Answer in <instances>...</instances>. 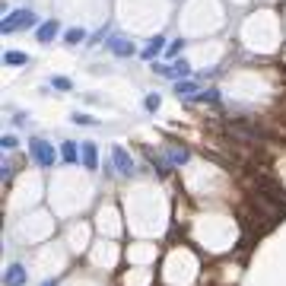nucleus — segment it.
I'll list each match as a JSON object with an SVG mask.
<instances>
[{
    "label": "nucleus",
    "mask_w": 286,
    "mask_h": 286,
    "mask_svg": "<svg viewBox=\"0 0 286 286\" xmlns=\"http://www.w3.org/2000/svg\"><path fill=\"white\" fill-rule=\"evenodd\" d=\"M35 22H39V19H35L32 10H13L10 16H4V22H0V32L10 35V32H19V29H32Z\"/></svg>",
    "instance_id": "nucleus-1"
},
{
    "label": "nucleus",
    "mask_w": 286,
    "mask_h": 286,
    "mask_svg": "<svg viewBox=\"0 0 286 286\" xmlns=\"http://www.w3.org/2000/svg\"><path fill=\"white\" fill-rule=\"evenodd\" d=\"M29 153H32V159L39 162L42 169H51L54 159H57V156H54V147H51V143H45V140H39V137L29 140Z\"/></svg>",
    "instance_id": "nucleus-2"
},
{
    "label": "nucleus",
    "mask_w": 286,
    "mask_h": 286,
    "mask_svg": "<svg viewBox=\"0 0 286 286\" xmlns=\"http://www.w3.org/2000/svg\"><path fill=\"white\" fill-rule=\"evenodd\" d=\"M153 70H156L159 77H169V80H188L191 77V64L185 61H175V64H169V67H162V64H153Z\"/></svg>",
    "instance_id": "nucleus-3"
},
{
    "label": "nucleus",
    "mask_w": 286,
    "mask_h": 286,
    "mask_svg": "<svg viewBox=\"0 0 286 286\" xmlns=\"http://www.w3.org/2000/svg\"><path fill=\"white\" fill-rule=\"evenodd\" d=\"M112 162H115V169L121 172V175H130V172H134V159H130V153H127L124 147H118V143L112 147Z\"/></svg>",
    "instance_id": "nucleus-4"
},
{
    "label": "nucleus",
    "mask_w": 286,
    "mask_h": 286,
    "mask_svg": "<svg viewBox=\"0 0 286 286\" xmlns=\"http://www.w3.org/2000/svg\"><path fill=\"white\" fill-rule=\"evenodd\" d=\"M80 159H83V165H86L89 172L99 169V150H95V143H92V140H86V143L80 147Z\"/></svg>",
    "instance_id": "nucleus-5"
},
{
    "label": "nucleus",
    "mask_w": 286,
    "mask_h": 286,
    "mask_svg": "<svg viewBox=\"0 0 286 286\" xmlns=\"http://www.w3.org/2000/svg\"><path fill=\"white\" fill-rule=\"evenodd\" d=\"M109 51L118 54V57H130V54H134V45H130L124 35H112V39H109Z\"/></svg>",
    "instance_id": "nucleus-6"
},
{
    "label": "nucleus",
    "mask_w": 286,
    "mask_h": 286,
    "mask_svg": "<svg viewBox=\"0 0 286 286\" xmlns=\"http://www.w3.org/2000/svg\"><path fill=\"white\" fill-rule=\"evenodd\" d=\"M57 35V19H45L42 26H39V32H35V39H39L42 45H48Z\"/></svg>",
    "instance_id": "nucleus-7"
},
{
    "label": "nucleus",
    "mask_w": 286,
    "mask_h": 286,
    "mask_svg": "<svg viewBox=\"0 0 286 286\" xmlns=\"http://www.w3.org/2000/svg\"><path fill=\"white\" fill-rule=\"evenodd\" d=\"M165 48H169V45H165V39H162V35H156V39H150V45L143 48V57H147V61H153V57H159Z\"/></svg>",
    "instance_id": "nucleus-8"
},
{
    "label": "nucleus",
    "mask_w": 286,
    "mask_h": 286,
    "mask_svg": "<svg viewBox=\"0 0 286 286\" xmlns=\"http://www.w3.org/2000/svg\"><path fill=\"white\" fill-rule=\"evenodd\" d=\"M4 283H7V286H22V283H26V270H22L19 264L7 267V273H4Z\"/></svg>",
    "instance_id": "nucleus-9"
},
{
    "label": "nucleus",
    "mask_w": 286,
    "mask_h": 286,
    "mask_svg": "<svg viewBox=\"0 0 286 286\" xmlns=\"http://www.w3.org/2000/svg\"><path fill=\"white\" fill-rule=\"evenodd\" d=\"M61 159H64V162H77V159H80L77 143H70V140H64V143H61Z\"/></svg>",
    "instance_id": "nucleus-10"
},
{
    "label": "nucleus",
    "mask_w": 286,
    "mask_h": 286,
    "mask_svg": "<svg viewBox=\"0 0 286 286\" xmlns=\"http://www.w3.org/2000/svg\"><path fill=\"white\" fill-rule=\"evenodd\" d=\"M4 64L22 67V64H29V54H22V51H7V54H4Z\"/></svg>",
    "instance_id": "nucleus-11"
},
{
    "label": "nucleus",
    "mask_w": 286,
    "mask_h": 286,
    "mask_svg": "<svg viewBox=\"0 0 286 286\" xmlns=\"http://www.w3.org/2000/svg\"><path fill=\"white\" fill-rule=\"evenodd\" d=\"M175 92H178V95H185V99H194V92H197V83H191V80H178Z\"/></svg>",
    "instance_id": "nucleus-12"
},
{
    "label": "nucleus",
    "mask_w": 286,
    "mask_h": 286,
    "mask_svg": "<svg viewBox=\"0 0 286 286\" xmlns=\"http://www.w3.org/2000/svg\"><path fill=\"white\" fill-rule=\"evenodd\" d=\"M169 162H172V165L188 162V150H185V147H169Z\"/></svg>",
    "instance_id": "nucleus-13"
},
{
    "label": "nucleus",
    "mask_w": 286,
    "mask_h": 286,
    "mask_svg": "<svg viewBox=\"0 0 286 286\" xmlns=\"http://www.w3.org/2000/svg\"><path fill=\"white\" fill-rule=\"evenodd\" d=\"M64 42L67 45H80V42H86V32H83V29H67L64 32Z\"/></svg>",
    "instance_id": "nucleus-14"
},
{
    "label": "nucleus",
    "mask_w": 286,
    "mask_h": 286,
    "mask_svg": "<svg viewBox=\"0 0 286 286\" xmlns=\"http://www.w3.org/2000/svg\"><path fill=\"white\" fill-rule=\"evenodd\" d=\"M51 86H54V89H61V92H70V89H74V83H70L67 77H54V80H51Z\"/></svg>",
    "instance_id": "nucleus-15"
},
{
    "label": "nucleus",
    "mask_w": 286,
    "mask_h": 286,
    "mask_svg": "<svg viewBox=\"0 0 286 286\" xmlns=\"http://www.w3.org/2000/svg\"><path fill=\"white\" fill-rule=\"evenodd\" d=\"M194 99H197V102H217V99H220V92H217V89H207V92L194 95Z\"/></svg>",
    "instance_id": "nucleus-16"
},
{
    "label": "nucleus",
    "mask_w": 286,
    "mask_h": 286,
    "mask_svg": "<svg viewBox=\"0 0 286 286\" xmlns=\"http://www.w3.org/2000/svg\"><path fill=\"white\" fill-rule=\"evenodd\" d=\"M143 105H147V109H150V112H156V109H159V105H162V99H159V95H156V92H153V95H147V102H143Z\"/></svg>",
    "instance_id": "nucleus-17"
},
{
    "label": "nucleus",
    "mask_w": 286,
    "mask_h": 286,
    "mask_svg": "<svg viewBox=\"0 0 286 286\" xmlns=\"http://www.w3.org/2000/svg\"><path fill=\"white\" fill-rule=\"evenodd\" d=\"M182 48H185V42L178 39V42H172L169 48H165V54H169V57H175V54H182Z\"/></svg>",
    "instance_id": "nucleus-18"
},
{
    "label": "nucleus",
    "mask_w": 286,
    "mask_h": 286,
    "mask_svg": "<svg viewBox=\"0 0 286 286\" xmlns=\"http://www.w3.org/2000/svg\"><path fill=\"white\" fill-rule=\"evenodd\" d=\"M74 124H95V118H92V115H83V112H77V115H74Z\"/></svg>",
    "instance_id": "nucleus-19"
},
{
    "label": "nucleus",
    "mask_w": 286,
    "mask_h": 286,
    "mask_svg": "<svg viewBox=\"0 0 286 286\" xmlns=\"http://www.w3.org/2000/svg\"><path fill=\"white\" fill-rule=\"evenodd\" d=\"M10 175H13V162H4V165H0V178L10 182Z\"/></svg>",
    "instance_id": "nucleus-20"
},
{
    "label": "nucleus",
    "mask_w": 286,
    "mask_h": 286,
    "mask_svg": "<svg viewBox=\"0 0 286 286\" xmlns=\"http://www.w3.org/2000/svg\"><path fill=\"white\" fill-rule=\"evenodd\" d=\"M0 147H4V150H16V137H13V134H7L4 140H0Z\"/></svg>",
    "instance_id": "nucleus-21"
},
{
    "label": "nucleus",
    "mask_w": 286,
    "mask_h": 286,
    "mask_svg": "<svg viewBox=\"0 0 286 286\" xmlns=\"http://www.w3.org/2000/svg\"><path fill=\"white\" fill-rule=\"evenodd\" d=\"M42 286H57V280H45V283H42Z\"/></svg>",
    "instance_id": "nucleus-22"
}]
</instances>
